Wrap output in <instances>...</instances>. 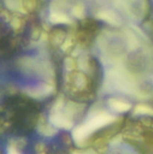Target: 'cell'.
Masks as SVG:
<instances>
[{
    "label": "cell",
    "instance_id": "cell-10",
    "mask_svg": "<svg viewBox=\"0 0 153 154\" xmlns=\"http://www.w3.org/2000/svg\"><path fill=\"white\" fill-rule=\"evenodd\" d=\"M74 154H90V153H74Z\"/></svg>",
    "mask_w": 153,
    "mask_h": 154
},
{
    "label": "cell",
    "instance_id": "cell-4",
    "mask_svg": "<svg viewBox=\"0 0 153 154\" xmlns=\"http://www.w3.org/2000/svg\"><path fill=\"white\" fill-rule=\"evenodd\" d=\"M108 106L112 110H114L116 113H125L132 108V105L130 103L116 98L109 99Z\"/></svg>",
    "mask_w": 153,
    "mask_h": 154
},
{
    "label": "cell",
    "instance_id": "cell-5",
    "mask_svg": "<svg viewBox=\"0 0 153 154\" xmlns=\"http://www.w3.org/2000/svg\"><path fill=\"white\" fill-rule=\"evenodd\" d=\"M52 91V88L50 85H42V86H39L37 88H31L28 91V94L33 97H43L45 96H48L50 92Z\"/></svg>",
    "mask_w": 153,
    "mask_h": 154
},
{
    "label": "cell",
    "instance_id": "cell-9",
    "mask_svg": "<svg viewBox=\"0 0 153 154\" xmlns=\"http://www.w3.org/2000/svg\"><path fill=\"white\" fill-rule=\"evenodd\" d=\"M7 154H20L18 152V151L14 148V147H9L8 148V151H7Z\"/></svg>",
    "mask_w": 153,
    "mask_h": 154
},
{
    "label": "cell",
    "instance_id": "cell-8",
    "mask_svg": "<svg viewBox=\"0 0 153 154\" xmlns=\"http://www.w3.org/2000/svg\"><path fill=\"white\" fill-rule=\"evenodd\" d=\"M39 129H40V132L42 134H44V135H52L53 134H55V131L51 127H50L49 125H41L39 127Z\"/></svg>",
    "mask_w": 153,
    "mask_h": 154
},
{
    "label": "cell",
    "instance_id": "cell-2",
    "mask_svg": "<svg viewBox=\"0 0 153 154\" xmlns=\"http://www.w3.org/2000/svg\"><path fill=\"white\" fill-rule=\"evenodd\" d=\"M109 79L112 81L114 88L121 92L128 95H138L133 79H132L126 72L113 69L109 72Z\"/></svg>",
    "mask_w": 153,
    "mask_h": 154
},
{
    "label": "cell",
    "instance_id": "cell-6",
    "mask_svg": "<svg viewBox=\"0 0 153 154\" xmlns=\"http://www.w3.org/2000/svg\"><path fill=\"white\" fill-rule=\"evenodd\" d=\"M133 113L135 115H148V116H152L153 108H151V106H145V105H140V106H137L135 107Z\"/></svg>",
    "mask_w": 153,
    "mask_h": 154
},
{
    "label": "cell",
    "instance_id": "cell-3",
    "mask_svg": "<svg viewBox=\"0 0 153 154\" xmlns=\"http://www.w3.org/2000/svg\"><path fill=\"white\" fill-rule=\"evenodd\" d=\"M50 122L52 125H54L57 128L69 130L73 127L72 121L68 118L66 116L60 114V113H54L50 116Z\"/></svg>",
    "mask_w": 153,
    "mask_h": 154
},
{
    "label": "cell",
    "instance_id": "cell-1",
    "mask_svg": "<svg viewBox=\"0 0 153 154\" xmlns=\"http://www.w3.org/2000/svg\"><path fill=\"white\" fill-rule=\"evenodd\" d=\"M115 120V117L106 112H101L96 114L94 116L90 117L84 124L74 128L72 132V138L74 142L80 145L85 143V141L96 130L109 125Z\"/></svg>",
    "mask_w": 153,
    "mask_h": 154
},
{
    "label": "cell",
    "instance_id": "cell-7",
    "mask_svg": "<svg viewBox=\"0 0 153 154\" xmlns=\"http://www.w3.org/2000/svg\"><path fill=\"white\" fill-rule=\"evenodd\" d=\"M50 21L53 23H69V19L63 14L54 13L50 15Z\"/></svg>",
    "mask_w": 153,
    "mask_h": 154
}]
</instances>
